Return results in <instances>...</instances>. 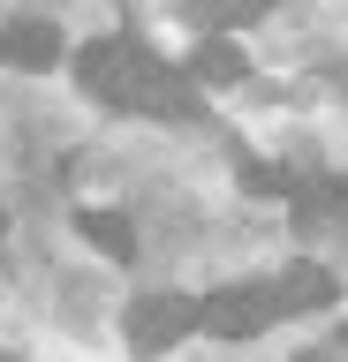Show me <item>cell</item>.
I'll return each instance as SVG.
<instances>
[{
    "instance_id": "obj_2",
    "label": "cell",
    "mask_w": 348,
    "mask_h": 362,
    "mask_svg": "<svg viewBox=\"0 0 348 362\" xmlns=\"http://www.w3.org/2000/svg\"><path fill=\"white\" fill-rule=\"evenodd\" d=\"M280 317H296V302H288L280 279H250V287L205 294V332H220V339H250L265 325H280Z\"/></svg>"
},
{
    "instance_id": "obj_3",
    "label": "cell",
    "mask_w": 348,
    "mask_h": 362,
    "mask_svg": "<svg viewBox=\"0 0 348 362\" xmlns=\"http://www.w3.org/2000/svg\"><path fill=\"white\" fill-rule=\"evenodd\" d=\"M197 325H205V302H189V294H137L129 302V347L137 355H159Z\"/></svg>"
},
{
    "instance_id": "obj_9",
    "label": "cell",
    "mask_w": 348,
    "mask_h": 362,
    "mask_svg": "<svg viewBox=\"0 0 348 362\" xmlns=\"http://www.w3.org/2000/svg\"><path fill=\"white\" fill-rule=\"evenodd\" d=\"M242 189H250V197H288L296 181L280 174V166H265V158H242Z\"/></svg>"
},
{
    "instance_id": "obj_7",
    "label": "cell",
    "mask_w": 348,
    "mask_h": 362,
    "mask_svg": "<svg viewBox=\"0 0 348 362\" xmlns=\"http://www.w3.org/2000/svg\"><path fill=\"white\" fill-rule=\"evenodd\" d=\"M197 30H228V23H257L273 0H182Z\"/></svg>"
},
{
    "instance_id": "obj_5",
    "label": "cell",
    "mask_w": 348,
    "mask_h": 362,
    "mask_svg": "<svg viewBox=\"0 0 348 362\" xmlns=\"http://www.w3.org/2000/svg\"><path fill=\"white\" fill-rule=\"evenodd\" d=\"M84 242H99L114 264H129L137 257V226L121 219V211H84Z\"/></svg>"
},
{
    "instance_id": "obj_8",
    "label": "cell",
    "mask_w": 348,
    "mask_h": 362,
    "mask_svg": "<svg viewBox=\"0 0 348 362\" xmlns=\"http://www.w3.org/2000/svg\"><path fill=\"white\" fill-rule=\"evenodd\" d=\"M189 68H197L205 83H242V76H250V68H242V53H235L228 38H205L197 53H189Z\"/></svg>"
},
{
    "instance_id": "obj_4",
    "label": "cell",
    "mask_w": 348,
    "mask_h": 362,
    "mask_svg": "<svg viewBox=\"0 0 348 362\" xmlns=\"http://www.w3.org/2000/svg\"><path fill=\"white\" fill-rule=\"evenodd\" d=\"M61 61V30H53V23H8V30H0V68H23V76H38V68H53Z\"/></svg>"
},
{
    "instance_id": "obj_6",
    "label": "cell",
    "mask_w": 348,
    "mask_h": 362,
    "mask_svg": "<svg viewBox=\"0 0 348 362\" xmlns=\"http://www.w3.org/2000/svg\"><path fill=\"white\" fill-rule=\"evenodd\" d=\"M280 287H288V302H296V317H303V310H325V302H333V272L325 264H288Z\"/></svg>"
},
{
    "instance_id": "obj_10",
    "label": "cell",
    "mask_w": 348,
    "mask_h": 362,
    "mask_svg": "<svg viewBox=\"0 0 348 362\" xmlns=\"http://www.w3.org/2000/svg\"><path fill=\"white\" fill-rule=\"evenodd\" d=\"M296 362H348V339H325V347H303Z\"/></svg>"
},
{
    "instance_id": "obj_1",
    "label": "cell",
    "mask_w": 348,
    "mask_h": 362,
    "mask_svg": "<svg viewBox=\"0 0 348 362\" xmlns=\"http://www.w3.org/2000/svg\"><path fill=\"white\" fill-rule=\"evenodd\" d=\"M76 76H84L91 98H106L121 113H159V121H189L197 113L189 76L174 61H159L152 45H137V38H91L76 53Z\"/></svg>"
}]
</instances>
